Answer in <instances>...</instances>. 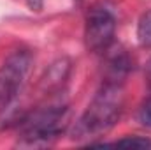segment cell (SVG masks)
Here are the masks:
<instances>
[{
    "label": "cell",
    "mask_w": 151,
    "mask_h": 150,
    "mask_svg": "<svg viewBox=\"0 0 151 150\" xmlns=\"http://www.w3.org/2000/svg\"><path fill=\"white\" fill-rule=\"evenodd\" d=\"M137 37L139 42L146 48H151V11H146L137 25Z\"/></svg>",
    "instance_id": "5b68a950"
},
{
    "label": "cell",
    "mask_w": 151,
    "mask_h": 150,
    "mask_svg": "<svg viewBox=\"0 0 151 150\" xmlns=\"http://www.w3.org/2000/svg\"><path fill=\"white\" fill-rule=\"evenodd\" d=\"M114 32H116V18L113 11L106 4L93 5L86 16V28H84L86 48L93 53L107 51L114 41Z\"/></svg>",
    "instance_id": "277c9868"
},
{
    "label": "cell",
    "mask_w": 151,
    "mask_h": 150,
    "mask_svg": "<svg viewBox=\"0 0 151 150\" xmlns=\"http://www.w3.org/2000/svg\"><path fill=\"white\" fill-rule=\"evenodd\" d=\"M123 111V87L119 79H107L95 94L86 111L76 122L74 140H93L106 134Z\"/></svg>",
    "instance_id": "6da1fadb"
},
{
    "label": "cell",
    "mask_w": 151,
    "mask_h": 150,
    "mask_svg": "<svg viewBox=\"0 0 151 150\" xmlns=\"http://www.w3.org/2000/svg\"><path fill=\"white\" fill-rule=\"evenodd\" d=\"M113 145H118V147H137V149H151V140H150V138H142V136H127V138H121V140L114 141Z\"/></svg>",
    "instance_id": "8992f818"
},
{
    "label": "cell",
    "mask_w": 151,
    "mask_h": 150,
    "mask_svg": "<svg viewBox=\"0 0 151 150\" xmlns=\"http://www.w3.org/2000/svg\"><path fill=\"white\" fill-rule=\"evenodd\" d=\"M139 122L146 127H151V99L146 101L139 111Z\"/></svg>",
    "instance_id": "52a82bcc"
},
{
    "label": "cell",
    "mask_w": 151,
    "mask_h": 150,
    "mask_svg": "<svg viewBox=\"0 0 151 150\" xmlns=\"http://www.w3.org/2000/svg\"><path fill=\"white\" fill-rule=\"evenodd\" d=\"M150 76H151V64H150Z\"/></svg>",
    "instance_id": "9c48e42d"
},
{
    "label": "cell",
    "mask_w": 151,
    "mask_h": 150,
    "mask_svg": "<svg viewBox=\"0 0 151 150\" xmlns=\"http://www.w3.org/2000/svg\"><path fill=\"white\" fill-rule=\"evenodd\" d=\"M32 55L27 50L12 51L0 67V110L12 104L28 74Z\"/></svg>",
    "instance_id": "3957f363"
},
{
    "label": "cell",
    "mask_w": 151,
    "mask_h": 150,
    "mask_svg": "<svg viewBox=\"0 0 151 150\" xmlns=\"http://www.w3.org/2000/svg\"><path fill=\"white\" fill-rule=\"evenodd\" d=\"M27 4L32 11H40L42 9V0H27Z\"/></svg>",
    "instance_id": "ba28073f"
},
{
    "label": "cell",
    "mask_w": 151,
    "mask_h": 150,
    "mask_svg": "<svg viewBox=\"0 0 151 150\" xmlns=\"http://www.w3.org/2000/svg\"><path fill=\"white\" fill-rule=\"evenodd\" d=\"M21 124H23V134L21 140H18L19 147L27 149L49 147L69 125V108L62 104L42 108L25 117Z\"/></svg>",
    "instance_id": "7a4b0ae2"
}]
</instances>
